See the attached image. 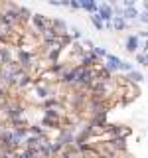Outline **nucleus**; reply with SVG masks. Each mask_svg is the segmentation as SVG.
Instances as JSON below:
<instances>
[{
	"mask_svg": "<svg viewBox=\"0 0 148 158\" xmlns=\"http://www.w3.org/2000/svg\"><path fill=\"white\" fill-rule=\"evenodd\" d=\"M20 73H22V67H20L18 61H10L6 65H0V83L2 85H16Z\"/></svg>",
	"mask_w": 148,
	"mask_h": 158,
	"instance_id": "1",
	"label": "nucleus"
},
{
	"mask_svg": "<svg viewBox=\"0 0 148 158\" xmlns=\"http://www.w3.org/2000/svg\"><path fill=\"white\" fill-rule=\"evenodd\" d=\"M18 8H20V6H18ZM18 8H4V26L10 28V30L18 28L20 24H24L22 18H20Z\"/></svg>",
	"mask_w": 148,
	"mask_h": 158,
	"instance_id": "2",
	"label": "nucleus"
},
{
	"mask_svg": "<svg viewBox=\"0 0 148 158\" xmlns=\"http://www.w3.org/2000/svg\"><path fill=\"white\" fill-rule=\"evenodd\" d=\"M99 63H101V57L95 56L93 49H91V52H87L85 56L81 57V67H85V69H97Z\"/></svg>",
	"mask_w": 148,
	"mask_h": 158,
	"instance_id": "3",
	"label": "nucleus"
},
{
	"mask_svg": "<svg viewBox=\"0 0 148 158\" xmlns=\"http://www.w3.org/2000/svg\"><path fill=\"white\" fill-rule=\"evenodd\" d=\"M49 24H51V18L43 16V14H34V16H32V26L36 28L39 34H42L43 30H47Z\"/></svg>",
	"mask_w": 148,
	"mask_h": 158,
	"instance_id": "4",
	"label": "nucleus"
},
{
	"mask_svg": "<svg viewBox=\"0 0 148 158\" xmlns=\"http://www.w3.org/2000/svg\"><path fill=\"white\" fill-rule=\"evenodd\" d=\"M77 73H79V65H77V67H71V69H67V71L63 73L61 77H59V81H61L63 85H75Z\"/></svg>",
	"mask_w": 148,
	"mask_h": 158,
	"instance_id": "5",
	"label": "nucleus"
},
{
	"mask_svg": "<svg viewBox=\"0 0 148 158\" xmlns=\"http://www.w3.org/2000/svg\"><path fill=\"white\" fill-rule=\"evenodd\" d=\"M49 28H53L57 32V36H63V34H67V24H65V20H61V18H51V24H49Z\"/></svg>",
	"mask_w": 148,
	"mask_h": 158,
	"instance_id": "6",
	"label": "nucleus"
},
{
	"mask_svg": "<svg viewBox=\"0 0 148 158\" xmlns=\"http://www.w3.org/2000/svg\"><path fill=\"white\" fill-rule=\"evenodd\" d=\"M99 16H101V20H107V22H111V20L113 18H115V16H113V14H115V12H113V6H109V4H103V6H99Z\"/></svg>",
	"mask_w": 148,
	"mask_h": 158,
	"instance_id": "7",
	"label": "nucleus"
},
{
	"mask_svg": "<svg viewBox=\"0 0 148 158\" xmlns=\"http://www.w3.org/2000/svg\"><path fill=\"white\" fill-rule=\"evenodd\" d=\"M118 65H121V59H118L117 56H111V53H107V69L111 73L118 71Z\"/></svg>",
	"mask_w": 148,
	"mask_h": 158,
	"instance_id": "8",
	"label": "nucleus"
},
{
	"mask_svg": "<svg viewBox=\"0 0 148 158\" xmlns=\"http://www.w3.org/2000/svg\"><path fill=\"white\" fill-rule=\"evenodd\" d=\"M10 61H14V59H12V52H10V48L2 46V48H0V65H6V63H10Z\"/></svg>",
	"mask_w": 148,
	"mask_h": 158,
	"instance_id": "9",
	"label": "nucleus"
},
{
	"mask_svg": "<svg viewBox=\"0 0 148 158\" xmlns=\"http://www.w3.org/2000/svg\"><path fill=\"white\" fill-rule=\"evenodd\" d=\"M81 8H85L87 12H99V6H97V2L95 0H81Z\"/></svg>",
	"mask_w": 148,
	"mask_h": 158,
	"instance_id": "10",
	"label": "nucleus"
},
{
	"mask_svg": "<svg viewBox=\"0 0 148 158\" xmlns=\"http://www.w3.org/2000/svg\"><path fill=\"white\" fill-rule=\"evenodd\" d=\"M36 95H38L39 99L53 97V95H51V89H49V87H46V85H39V87H36Z\"/></svg>",
	"mask_w": 148,
	"mask_h": 158,
	"instance_id": "11",
	"label": "nucleus"
},
{
	"mask_svg": "<svg viewBox=\"0 0 148 158\" xmlns=\"http://www.w3.org/2000/svg\"><path fill=\"white\" fill-rule=\"evenodd\" d=\"M136 48H138V38L128 36V38H126V49H128L130 53H134V52H136Z\"/></svg>",
	"mask_w": 148,
	"mask_h": 158,
	"instance_id": "12",
	"label": "nucleus"
},
{
	"mask_svg": "<svg viewBox=\"0 0 148 158\" xmlns=\"http://www.w3.org/2000/svg\"><path fill=\"white\" fill-rule=\"evenodd\" d=\"M113 28L115 30H125L126 28V20L121 18V16H115V20H113Z\"/></svg>",
	"mask_w": 148,
	"mask_h": 158,
	"instance_id": "13",
	"label": "nucleus"
},
{
	"mask_svg": "<svg viewBox=\"0 0 148 158\" xmlns=\"http://www.w3.org/2000/svg\"><path fill=\"white\" fill-rule=\"evenodd\" d=\"M18 12H20V18H22V22H28V20H32V16H34V14L30 12L28 8H24V6H20Z\"/></svg>",
	"mask_w": 148,
	"mask_h": 158,
	"instance_id": "14",
	"label": "nucleus"
},
{
	"mask_svg": "<svg viewBox=\"0 0 148 158\" xmlns=\"http://www.w3.org/2000/svg\"><path fill=\"white\" fill-rule=\"evenodd\" d=\"M138 16V10L136 8H125V12H122V18L125 20H132Z\"/></svg>",
	"mask_w": 148,
	"mask_h": 158,
	"instance_id": "15",
	"label": "nucleus"
},
{
	"mask_svg": "<svg viewBox=\"0 0 148 158\" xmlns=\"http://www.w3.org/2000/svg\"><path fill=\"white\" fill-rule=\"evenodd\" d=\"M91 24H93L97 30H103V28H105V24H103V20H101V16H99V14H93V16H91Z\"/></svg>",
	"mask_w": 148,
	"mask_h": 158,
	"instance_id": "16",
	"label": "nucleus"
},
{
	"mask_svg": "<svg viewBox=\"0 0 148 158\" xmlns=\"http://www.w3.org/2000/svg\"><path fill=\"white\" fill-rule=\"evenodd\" d=\"M126 79H132V81H142V79H144V77H142L140 75V73H138V71H130V73H128V75H126Z\"/></svg>",
	"mask_w": 148,
	"mask_h": 158,
	"instance_id": "17",
	"label": "nucleus"
},
{
	"mask_svg": "<svg viewBox=\"0 0 148 158\" xmlns=\"http://www.w3.org/2000/svg\"><path fill=\"white\" fill-rule=\"evenodd\" d=\"M93 53L99 57H107V49L105 48H93Z\"/></svg>",
	"mask_w": 148,
	"mask_h": 158,
	"instance_id": "18",
	"label": "nucleus"
},
{
	"mask_svg": "<svg viewBox=\"0 0 148 158\" xmlns=\"http://www.w3.org/2000/svg\"><path fill=\"white\" fill-rule=\"evenodd\" d=\"M118 69H121V71H126V73H130V71H132V65H130V63H126V61H121V65H118Z\"/></svg>",
	"mask_w": 148,
	"mask_h": 158,
	"instance_id": "19",
	"label": "nucleus"
},
{
	"mask_svg": "<svg viewBox=\"0 0 148 158\" xmlns=\"http://www.w3.org/2000/svg\"><path fill=\"white\" fill-rule=\"evenodd\" d=\"M16 158H36V154L30 152V150H24V152H20V154H16Z\"/></svg>",
	"mask_w": 148,
	"mask_h": 158,
	"instance_id": "20",
	"label": "nucleus"
},
{
	"mask_svg": "<svg viewBox=\"0 0 148 158\" xmlns=\"http://www.w3.org/2000/svg\"><path fill=\"white\" fill-rule=\"evenodd\" d=\"M71 32H73V40H81V36H83V34H81V30H79V28H71Z\"/></svg>",
	"mask_w": 148,
	"mask_h": 158,
	"instance_id": "21",
	"label": "nucleus"
},
{
	"mask_svg": "<svg viewBox=\"0 0 148 158\" xmlns=\"http://www.w3.org/2000/svg\"><path fill=\"white\" fill-rule=\"evenodd\" d=\"M136 61L142 63V65H148V59H146V56H142V53H138V56H136Z\"/></svg>",
	"mask_w": 148,
	"mask_h": 158,
	"instance_id": "22",
	"label": "nucleus"
},
{
	"mask_svg": "<svg viewBox=\"0 0 148 158\" xmlns=\"http://www.w3.org/2000/svg\"><path fill=\"white\" fill-rule=\"evenodd\" d=\"M6 97H8V91H6V87H4V85H0V101H4Z\"/></svg>",
	"mask_w": 148,
	"mask_h": 158,
	"instance_id": "23",
	"label": "nucleus"
},
{
	"mask_svg": "<svg viewBox=\"0 0 148 158\" xmlns=\"http://www.w3.org/2000/svg\"><path fill=\"white\" fill-rule=\"evenodd\" d=\"M69 6H71L73 10H79V8H81V0H71V2H69Z\"/></svg>",
	"mask_w": 148,
	"mask_h": 158,
	"instance_id": "24",
	"label": "nucleus"
},
{
	"mask_svg": "<svg viewBox=\"0 0 148 158\" xmlns=\"http://www.w3.org/2000/svg\"><path fill=\"white\" fill-rule=\"evenodd\" d=\"M138 18H140L142 24H148V10H146V12H142V14H138Z\"/></svg>",
	"mask_w": 148,
	"mask_h": 158,
	"instance_id": "25",
	"label": "nucleus"
},
{
	"mask_svg": "<svg viewBox=\"0 0 148 158\" xmlns=\"http://www.w3.org/2000/svg\"><path fill=\"white\" fill-rule=\"evenodd\" d=\"M122 4H125V8H134L136 0H122Z\"/></svg>",
	"mask_w": 148,
	"mask_h": 158,
	"instance_id": "26",
	"label": "nucleus"
},
{
	"mask_svg": "<svg viewBox=\"0 0 148 158\" xmlns=\"http://www.w3.org/2000/svg\"><path fill=\"white\" fill-rule=\"evenodd\" d=\"M47 4H51V6H61V0H47Z\"/></svg>",
	"mask_w": 148,
	"mask_h": 158,
	"instance_id": "27",
	"label": "nucleus"
},
{
	"mask_svg": "<svg viewBox=\"0 0 148 158\" xmlns=\"http://www.w3.org/2000/svg\"><path fill=\"white\" fill-rule=\"evenodd\" d=\"M83 44H85V48L89 49V52H91V49L95 48V46H93V42H89V40H85V42H83Z\"/></svg>",
	"mask_w": 148,
	"mask_h": 158,
	"instance_id": "28",
	"label": "nucleus"
},
{
	"mask_svg": "<svg viewBox=\"0 0 148 158\" xmlns=\"http://www.w3.org/2000/svg\"><path fill=\"white\" fill-rule=\"evenodd\" d=\"M69 2H71V0H61V6H69Z\"/></svg>",
	"mask_w": 148,
	"mask_h": 158,
	"instance_id": "29",
	"label": "nucleus"
},
{
	"mask_svg": "<svg viewBox=\"0 0 148 158\" xmlns=\"http://www.w3.org/2000/svg\"><path fill=\"white\" fill-rule=\"evenodd\" d=\"M144 49H146V52H148V40H146V44H144Z\"/></svg>",
	"mask_w": 148,
	"mask_h": 158,
	"instance_id": "30",
	"label": "nucleus"
}]
</instances>
